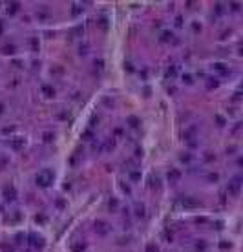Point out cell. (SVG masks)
<instances>
[{
	"mask_svg": "<svg viewBox=\"0 0 243 252\" xmlns=\"http://www.w3.org/2000/svg\"><path fill=\"white\" fill-rule=\"evenodd\" d=\"M203 203L199 199H196L194 196H181L179 199L174 201V207L176 208H181V210H192V208H199Z\"/></svg>",
	"mask_w": 243,
	"mask_h": 252,
	"instance_id": "obj_1",
	"label": "cell"
},
{
	"mask_svg": "<svg viewBox=\"0 0 243 252\" xmlns=\"http://www.w3.org/2000/svg\"><path fill=\"white\" fill-rule=\"evenodd\" d=\"M53 179H55V176H53V172H51L49 168H44V170H40V172L35 176V183H37V186H40V188L51 186Z\"/></svg>",
	"mask_w": 243,
	"mask_h": 252,
	"instance_id": "obj_2",
	"label": "cell"
},
{
	"mask_svg": "<svg viewBox=\"0 0 243 252\" xmlns=\"http://www.w3.org/2000/svg\"><path fill=\"white\" fill-rule=\"evenodd\" d=\"M240 190H241V177L236 176V177H232V179L227 183V194L232 196V197H238V196H240Z\"/></svg>",
	"mask_w": 243,
	"mask_h": 252,
	"instance_id": "obj_3",
	"label": "cell"
},
{
	"mask_svg": "<svg viewBox=\"0 0 243 252\" xmlns=\"http://www.w3.org/2000/svg\"><path fill=\"white\" fill-rule=\"evenodd\" d=\"M16 188H15V185H11V183H7V185H4L2 186V197H4V201H7V203H15L16 201Z\"/></svg>",
	"mask_w": 243,
	"mask_h": 252,
	"instance_id": "obj_4",
	"label": "cell"
},
{
	"mask_svg": "<svg viewBox=\"0 0 243 252\" xmlns=\"http://www.w3.org/2000/svg\"><path fill=\"white\" fill-rule=\"evenodd\" d=\"M29 240H27V243H29V247L31 249H35V250H42L44 247H46V240H44V236H40V234H29L27 236Z\"/></svg>",
	"mask_w": 243,
	"mask_h": 252,
	"instance_id": "obj_5",
	"label": "cell"
},
{
	"mask_svg": "<svg viewBox=\"0 0 243 252\" xmlns=\"http://www.w3.org/2000/svg\"><path fill=\"white\" fill-rule=\"evenodd\" d=\"M26 137L24 135H13L11 139H9V148L11 150H15V152H20V150H24L26 148Z\"/></svg>",
	"mask_w": 243,
	"mask_h": 252,
	"instance_id": "obj_6",
	"label": "cell"
},
{
	"mask_svg": "<svg viewBox=\"0 0 243 252\" xmlns=\"http://www.w3.org/2000/svg\"><path fill=\"white\" fill-rule=\"evenodd\" d=\"M93 230L97 232V236H108L110 230H112V225L106 223V221H102V219H97L93 223Z\"/></svg>",
	"mask_w": 243,
	"mask_h": 252,
	"instance_id": "obj_7",
	"label": "cell"
},
{
	"mask_svg": "<svg viewBox=\"0 0 243 252\" xmlns=\"http://www.w3.org/2000/svg\"><path fill=\"white\" fill-rule=\"evenodd\" d=\"M210 68H212V71H216V73H220V75H229L230 71H229V66L225 64V62H214V64H210Z\"/></svg>",
	"mask_w": 243,
	"mask_h": 252,
	"instance_id": "obj_8",
	"label": "cell"
},
{
	"mask_svg": "<svg viewBox=\"0 0 243 252\" xmlns=\"http://www.w3.org/2000/svg\"><path fill=\"white\" fill-rule=\"evenodd\" d=\"M166 179H168L170 183H177V181L181 179V172H179L177 168H170V170L166 172Z\"/></svg>",
	"mask_w": 243,
	"mask_h": 252,
	"instance_id": "obj_9",
	"label": "cell"
},
{
	"mask_svg": "<svg viewBox=\"0 0 243 252\" xmlns=\"http://www.w3.org/2000/svg\"><path fill=\"white\" fill-rule=\"evenodd\" d=\"M172 40H174V33H172L170 29H163L161 35H159V42L168 44V42H172Z\"/></svg>",
	"mask_w": 243,
	"mask_h": 252,
	"instance_id": "obj_10",
	"label": "cell"
},
{
	"mask_svg": "<svg viewBox=\"0 0 243 252\" xmlns=\"http://www.w3.org/2000/svg\"><path fill=\"white\" fill-rule=\"evenodd\" d=\"M40 91H42V95H44L46 99H53V97H55V88L49 86V84H42Z\"/></svg>",
	"mask_w": 243,
	"mask_h": 252,
	"instance_id": "obj_11",
	"label": "cell"
},
{
	"mask_svg": "<svg viewBox=\"0 0 243 252\" xmlns=\"http://www.w3.org/2000/svg\"><path fill=\"white\" fill-rule=\"evenodd\" d=\"M128 177H130V181L132 183H141V170H137V168H130L128 170Z\"/></svg>",
	"mask_w": 243,
	"mask_h": 252,
	"instance_id": "obj_12",
	"label": "cell"
},
{
	"mask_svg": "<svg viewBox=\"0 0 243 252\" xmlns=\"http://www.w3.org/2000/svg\"><path fill=\"white\" fill-rule=\"evenodd\" d=\"M177 73H179V68L176 66V64H172L170 68H166V71H165V79H176L177 77Z\"/></svg>",
	"mask_w": 243,
	"mask_h": 252,
	"instance_id": "obj_13",
	"label": "cell"
},
{
	"mask_svg": "<svg viewBox=\"0 0 243 252\" xmlns=\"http://www.w3.org/2000/svg\"><path fill=\"white\" fill-rule=\"evenodd\" d=\"M126 124H128L130 128H134V130H137V128L141 126V119H139V117H135V115H130V117L126 119Z\"/></svg>",
	"mask_w": 243,
	"mask_h": 252,
	"instance_id": "obj_14",
	"label": "cell"
},
{
	"mask_svg": "<svg viewBox=\"0 0 243 252\" xmlns=\"http://www.w3.org/2000/svg\"><path fill=\"white\" fill-rule=\"evenodd\" d=\"M29 48H31V51H38V49H40V40H38L37 35H31V37H29Z\"/></svg>",
	"mask_w": 243,
	"mask_h": 252,
	"instance_id": "obj_15",
	"label": "cell"
},
{
	"mask_svg": "<svg viewBox=\"0 0 243 252\" xmlns=\"http://www.w3.org/2000/svg\"><path fill=\"white\" fill-rule=\"evenodd\" d=\"M134 214H135L137 219H143V218H145V205H143V203H137V205L134 207Z\"/></svg>",
	"mask_w": 243,
	"mask_h": 252,
	"instance_id": "obj_16",
	"label": "cell"
},
{
	"mask_svg": "<svg viewBox=\"0 0 243 252\" xmlns=\"http://www.w3.org/2000/svg\"><path fill=\"white\" fill-rule=\"evenodd\" d=\"M179 161L185 163V165H192V163H194V155H192L190 152H185V154L179 155Z\"/></svg>",
	"mask_w": 243,
	"mask_h": 252,
	"instance_id": "obj_17",
	"label": "cell"
},
{
	"mask_svg": "<svg viewBox=\"0 0 243 252\" xmlns=\"http://www.w3.org/2000/svg\"><path fill=\"white\" fill-rule=\"evenodd\" d=\"M16 51V46L15 44H5V46H2V53L4 55H13Z\"/></svg>",
	"mask_w": 243,
	"mask_h": 252,
	"instance_id": "obj_18",
	"label": "cell"
},
{
	"mask_svg": "<svg viewBox=\"0 0 243 252\" xmlns=\"http://www.w3.org/2000/svg\"><path fill=\"white\" fill-rule=\"evenodd\" d=\"M205 80H207V90H216V88L220 86V80H216V79H212V77H207Z\"/></svg>",
	"mask_w": 243,
	"mask_h": 252,
	"instance_id": "obj_19",
	"label": "cell"
},
{
	"mask_svg": "<svg viewBox=\"0 0 243 252\" xmlns=\"http://www.w3.org/2000/svg\"><path fill=\"white\" fill-rule=\"evenodd\" d=\"M203 161H205V163H214V161H216V154L210 152V150L203 152Z\"/></svg>",
	"mask_w": 243,
	"mask_h": 252,
	"instance_id": "obj_20",
	"label": "cell"
},
{
	"mask_svg": "<svg viewBox=\"0 0 243 252\" xmlns=\"http://www.w3.org/2000/svg\"><path fill=\"white\" fill-rule=\"evenodd\" d=\"M84 250H86V243H82V241H77V243L71 245V252H84Z\"/></svg>",
	"mask_w": 243,
	"mask_h": 252,
	"instance_id": "obj_21",
	"label": "cell"
},
{
	"mask_svg": "<svg viewBox=\"0 0 243 252\" xmlns=\"http://www.w3.org/2000/svg\"><path fill=\"white\" fill-rule=\"evenodd\" d=\"M55 207H57L59 210H66V208H68V201L62 199V197H59V199H55Z\"/></svg>",
	"mask_w": 243,
	"mask_h": 252,
	"instance_id": "obj_22",
	"label": "cell"
},
{
	"mask_svg": "<svg viewBox=\"0 0 243 252\" xmlns=\"http://www.w3.org/2000/svg\"><path fill=\"white\" fill-rule=\"evenodd\" d=\"M18 9H20V2H11L9 7H7V13H9V15H15Z\"/></svg>",
	"mask_w": 243,
	"mask_h": 252,
	"instance_id": "obj_23",
	"label": "cell"
},
{
	"mask_svg": "<svg viewBox=\"0 0 243 252\" xmlns=\"http://www.w3.org/2000/svg\"><path fill=\"white\" fill-rule=\"evenodd\" d=\"M82 15V5L80 4H73L71 5V16H79Z\"/></svg>",
	"mask_w": 243,
	"mask_h": 252,
	"instance_id": "obj_24",
	"label": "cell"
},
{
	"mask_svg": "<svg viewBox=\"0 0 243 252\" xmlns=\"http://www.w3.org/2000/svg\"><path fill=\"white\" fill-rule=\"evenodd\" d=\"M181 80H183L185 84H188V86L194 84V77H192L190 73H183V75H181Z\"/></svg>",
	"mask_w": 243,
	"mask_h": 252,
	"instance_id": "obj_25",
	"label": "cell"
},
{
	"mask_svg": "<svg viewBox=\"0 0 243 252\" xmlns=\"http://www.w3.org/2000/svg\"><path fill=\"white\" fill-rule=\"evenodd\" d=\"M42 141H44V143H53V141H55V133H53V132H44Z\"/></svg>",
	"mask_w": 243,
	"mask_h": 252,
	"instance_id": "obj_26",
	"label": "cell"
},
{
	"mask_svg": "<svg viewBox=\"0 0 243 252\" xmlns=\"http://www.w3.org/2000/svg\"><path fill=\"white\" fill-rule=\"evenodd\" d=\"M80 137H82V141H91V139H93V132L88 128V130H84V132L80 133Z\"/></svg>",
	"mask_w": 243,
	"mask_h": 252,
	"instance_id": "obj_27",
	"label": "cell"
},
{
	"mask_svg": "<svg viewBox=\"0 0 243 252\" xmlns=\"http://www.w3.org/2000/svg\"><path fill=\"white\" fill-rule=\"evenodd\" d=\"M108 207H110V212H117V208H119V201H117L115 197H112L110 203H108Z\"/></svg>",
	"mask_w": 243,
	"mask_h": 252,
	"instance_id": "obj_28",
	"label": "cell"
},
{
	"mask_svg": "<svg viewBox=\"0 0 243 252\" xmlns=\"http://www.w3.org/2000/svg\"><path fill=\"white\" fill-rule=\"evenodd\" d=\"M113 148H115V141H113V139H108L106 144H104V150H106V152H112Z\"/></svg>",
	"mask_w": 243,
	"mask_h": 252,
	"instance_id": "obj_29",
	"label": "cell"
},
{
	"mask_svg": "<svg viewBox=\"0 0 243 252\" xmlns=\"http://www.w3.org/2000/svg\"><path fill=\"white\" fill-rule=\"evenodd\" d=\"M20 219H22V214H20L18 210H15V212H13V216L9 218V221H13V223H18Z\"/></svg>",
	"mask_w": 243,
	"mask_h": 252,
	"instance_id": "obj_30",
	"label": "cell"
},
{
	"mask_svg": "<svg viewBox=\"0 0 243 252\" xmlns=\"http://www.w3.org/2000/svg\"><path fill=\"white\" fill-rule=\"evenodd\" d=\"M97 24H99V27H101V29H108V18H104V16H102V18H99V20H97Z\"/></svg>",
	"mask_w": 243,
	"mask_h": 252,
	"instance_id": "obj_31",
	"label": "cell"
},
{
	"mask_svg": "<svg viewBox=\"0 0 243 252\" xmlns=\"http://www.w3.org/2000/svg\"><path fill=\"white\" fill-rule=\"evenodd\" d=\"M146 252H159V247H157L154 241H150V243L146 245Z\"/></svg>",
	"mask_w": 243,
	"mask_h": 252,
	"instance_id": "obj_32",
	"label": "cell"
},
{
	"mask_svg": "<svg viewBox=\"0 0 243 252\" xmlns=\"http://www.w3.org/2000/svg\"><path fill=\"white\" fill-rule=\"evenodd\" d=\"M196 250H198V252H205V250H207V243H205V241H198V243H196Z\"/></svg>",
	"mask_w": 243,
	"mask_h": 252,
	"instance_id": "obj_33",
	"label": "cell"
},
{
	"mask_svg": "<svg viewBox=\"0 0 243 252\" xmlns=\"http://www.w3.org/2000/svg\"><path fill=\"white\" fill-rule=\"evenodd\" d=\"M62 73H64V69L60 66H53L51 68V75H62Z\"/></svg>",
	"mask_w": 243,
	"mask_h": 252,
	"instance_id": "obj_34",
	"label": "cell"
},
{
	"mask_svg": "<svg viewBox=\"0 0 243 252\" xmlns=\"http://www.w3.org/2000/svg\"><path fill=\"white\" fill-rule=\"evenodd\" d=\"M150 181H152V183H150L152 186H155V188H161V183H159V177H157V176H155V177L152 176V177H150Z\"/></svg>",
	"mask_w": 243,
	"mask_h": 252,
	"instance_id": "obj_35",
	"label": "cell"
},
{
	"mask_svg": "<svg viewBox=\"0 0 243 252\" xmlns=\"http://www.w3.org/2000/svg\"><path fill=\"white\" fill-rule=\"evenodd\" d=\"M24 240H26V236H24L22 232L15 236V243H16V245H22V243H24Z\"/></svg>",
	"mask_w": 243,
	"mask_h": 252,
	"instance_id": "obj_36",
	"label": "cell"
},
{
	"mask_svg": "<svg viewBox=\"0 0 243 252\" xmlns=\"http://www.w3.org/2000/svg\"><path fill=\"white\" fill-rule=\"evenodd\" d=\"M207 179H209L210 183H218V179H220V176H218V174L214 172V174H209V177H207Z\"/></svg>",
	"mask_w": 243,
	"mask_h": 252,
	"instance_id": "obj_37",
	"label": "cell"
},
{
	"mask_svg": "<svg viewBox=\"0 0 243 252\" xmlns=\"http://www.w3.org/2000/svg\"><path fill=\"white\" fill-rule=\"evenodd\" d=\"M35 223H46V216L44 214H37L35 216Z\"/></svg>",
	"mask_w": 243,
	"mask_h": 252,
	"instance_id": "obj_38",
	"label": "cell"
},
{
	"mask_svg": "<svg viewBox=\"0 0 243 252\" xmlns=\"http://www.w3.org/2000/svg\"><path fill=\"white\" fill-rule=\"evenodd\" d=\"M0 249H2V252H13V247H11L9 243H2Z\"/></svg>",
	"mask_w": 243,
	"mask_h": 252,
	"instance_id": "obj_39",
	"label": "cell"
},
{
	"mask_svg": "<svg viewBox=\"0 0 243 252\" xmlns=\"http://www.w3.org/2000/svg\"><path fill=\"white\" fill-rule=\"evenodd\" d=\"M192 31H194V33H199V31H201V24H199V22H192Z\"/></svg>",
	"mask_w": 243,
	"mask_h": 252,
	"instance_id": "obj_40",
	"label": "cell"
},
{
	"mask_svg": "<svg viewBox=\"0 0 243 252\" xmlns=\"http://www.w3.org/2000/svg\"><path fill=\"white\" fill-rule=\"evenodd\" d=\"M236 150H238V146H234V144H232V146H229V148H227V152H225V154H227V155H234V154H236Z\"/></svg>",
	"mask_w": 243,
	"mask_h": 252,
	"instance_id": "obj_41",
	"label": "cell"
},
{
	"mask_svg": "<svg viewBox=\"0 0 243 252\" xmlns=\"http://www.w3.org/2000/svg\"><path fill=\"white\" fill-rule=\"evenodd\" d=\"M119 186H121V190H123L124 194H132V190H130V186H128V185H124V183H119Z\"/></svg>",
	"mask_w": 243,
	"mask_h": 252,
	"instance_id": "obj_42",
	"label": "cell"
},
{
	"mask_svg": "<svg viewBox=\"0 0 243 252\" xmlns=\"http://www.w3.org/2000/svg\"><path fill=\"white\" fill-rule=\"evenodd\" d=\"M223 9H225V4L218 2V4H216V13H220V15H221V13H223Z\"/></svg>",
	"mask_w": 243,
	"mask_h": 252,
	"instance_id": "obj_43",
	"label": "cell"
},
{
	"mask_svg": "<svg viewBox=\"0 0 243 252\" xmlns=\"http://www.w3.org/2000/svg\"><path fill=\"white\" fill-rule=\"evenodd\" d=\"M176 27H183V16L181 15L176 16Z\"/></svg>",
	"mask_w": 243,
	"mask_h": 252,
	"instance_id": "obj_44",
	"label": "cell"
},
{
	"mask_svg": "<svg viewBox=\"0 0 243 252\" xmlns=\"http://www.w3.org/2000/svg\"><path fill=\"white\" fill-rule=\"evenodd\" d=\"M240 7H241L240 2H232V4H230V9H232V11H240Z\"/></svg>",
	"mask_w": 243,
	"mask_h": 252,
	"instance_id": "obj_45",
	"label": "cell"
},
{
	"mask_svg": "<svg viewBox=\"0 0 243 252\" xmlns=\"http://www.w3.org/2000/svg\"><path fill=\"white\" fill-rule=\"evenodd\" d=\"M216 122H218V126H225V119L221 115H216Z\"/></svg>",
	"mask_w": 243,
	"mask_h": 252,
	"instance_id": "obj_46",
	"label": "cell"
},
{
	"mask_svg": "<svg viewBox=\"0 0 243 252\" xmlns=\"http://www.w3.org/2000/svg\"><path fill=\"white\" fill-rule=\"evenodd\" d=\"M220 247H221V249H230V247H232V243H230V241H221V243H220Z\"/></svg>",
	"mask_w": 243,
	"mask_h": 252,
	"instance_id": "obj_47",
	"label": "cell"
},
{
	"mask_svg": "<svg viewBox=\"0 0 243 252\" xmlns=\"http://www.w3.org/2000/svg\"><path fill=\"white\" fill-rule=\"evenodd\" d=\"M93 64H95V68H99V69H102V68H104V62H102L101 59H99V60H95Z\"/></svg>",
	"mask_w": 243,
	"mask_h": 252,
	"instance_id": "obj_48",
	"label": "cell"
},
{
	"mask_svg": "<svg viewBox=\"0 0 243 252\" xmlns=\"http://www.w3.org/2000/svg\"><path fill=\"white\" fill-rule=\"evenodd\" d=\"M119 245H124V243H130V238L126 236V238H119V241H117Z\"/></svg>",
	"mask_w": 243,
	"mask_h": 252,
	"instance_id": "obj_49",
	"label": "cell"
},
{
	"mask_svg": "<svg viewBox=\"0 0 243 252\" xmlns=\"http://www.w3.org/2000/svg\"><path fill=\"white\" fill-rule=\"evenodd\" d=\"M79 53H80V55H86V53H88V46H80V48H79Z\"/></svg>",
	"mask_w": 243,
	"mask_h": 252,
	"instance_id": "obj_50",
	"label": "cell"
},
{
	"mask_svg": "<svg viewBox=\"0 0 243 252\" xmlns=\"http://www.w3.org/2000/svg\"><path fill=\"white\" fill-rule=\"evenodd\" d=\"M15 132V126H9V128H2V133H11Z\"/></svg>",
	"mask_w": 243,
	"mask_h": 252,
	"instance_id": "obj_51",
	"label": "cell"
},
{
	"mask_svg": "<svg viewBox=\"0 0 243 252\" xmlns=\"http://www.w3.org/2000/svg\"><path fill=\"white\" fill-rule=\"evenodd\" d=\"M135 157H143V148H135Z\"/></svg>",
	"mask_w": 243,
	"mask_h": 252,
	"instance_id": "obj_52",
	"label": "cell"
},
{
	"mask_svg": "<svg viewBox=\"0 0 243 252\" xmlns=\"http://www.w3.org/2000/svg\"><path fill=\"white\" fill-rule=\"evenodd\" d=\"M13 68H22V62L20 60H13Z\"/></svg>",
	"mask_w": 243,
	"mask_h": 252,
	"instance_id": "obj_53",
	"label": "cell"
},
{
	"mask_svg": "<svg viewBox=\"0 0 243 252\" xmlns=\"http://www.w3.org/2000/svg\"><path fill=\"white\" fill-rule=\"evenodd\" d=\"M124 69H128V71H134V68H132V64H130V62H126V64H124Z\"/></svg>",
	"mask_w": 243,
	"mask_h": 252,
	"instance_id": "obj_54",
	"label": "cell"
},
{
	"mask_svg": "<svg viewBox=\"0 0 243 252\" xmlns=\"http://www.w3.org/2000/svg\"><path fill=\"white\" fill-rule=\"evenodd\" d=\"M4 112H5V104H4V102H0V115H2Z\"/></svg>",
	"mask_w": 243,
	"mask_h": 252,
	"instance_id": "obj_55",
	"label": "cell"
},
{
	"mask_svg": "<svg viewBox=\"0 0 243 252\" xmlns=\"http://www.w3.org/2000/svg\"><path fill=\"white\" fill-rule=\"evenodd\" d=\"M115 135H117V137H121V135H123V130H121V128H117V130H115Z\"/></svg>",
	"mask_w": 243,
	"mask_h": 252,
	"instance_id": "obj_56",
	"label": "cell"
},
{
	"mask_svg": "<svg viewBox=\"0 0 243 252\" xmlns=\"http://www.w3.org/2000/svg\"><path fill=\"white\" fill-rule=\"evenodd\" d=\"M168 93H170V95H174V93H176V88H174V86H172V88H168Z\"/></svg>",
	"mask_w": 243,
	"mask_h": 252,
	"instance_id": "obj_57",
	"label": "cell"
},
{
	"mask_svg": "<svg viewBox=\"0 0 243 252\" xmlns=\"http://www.w3.org/2000/svg\"><path fill=\"white\" fill-rule=\"evenodd\" d=\"M2 27H4V26H2V20H0V35H2Z\"/></svg>",
	"mask_w": 243,
	"mask_h": 252,
	"instance_id": "obj_58",
	"label": "cell"
}]
</instances>
